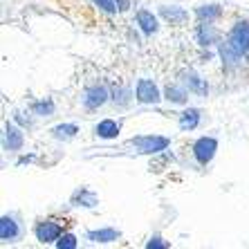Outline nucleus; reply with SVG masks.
<instances>
[{
	"instance_id": "nucleus-8",
	"label": "nucleus",
	"mask_w": 249,
	"mask_h": 249,
	"mask_svg": "<svg viewBox=\"0 0 249 249\" xmlns=\"http://www.w3.org/2000/svg\"><path fill=\"white\" fill-rule=\"evenodd\" d=\"M106 99H108V90L104 86H92L86 92V97H83V106L88 110H94V108L106 104Z\"/></svg>"
},
{
	"instance_id": "nucleus-11",
	"label": "nucleus",
	"mask_w": 249,
	"mask_h": 249,
	"mask_svg": "<svg viewBox=\"0 0 249 249\" xmlns=\"http://www.w3.org/2000/svg\"><path fill=\"white\" fill-rule=\"evenodd\" d=\"M122 236V233L112 229V227H106V229H94V231H88V240H92V243H115L117 238Z\"/></svg>"
},
{
	"instance_id": "nucleus-15",
	"label": "nucleus",
	"mask_w": 249,
	"mask_h": 249,
	"mask_svg": "<svg viewBox=\"0 0 249 249\" xmlns=\"http://www.w3.org/2000/svg\"><path fill=\"white\" fill-rule=\"evenodd\" d=\"M162 16L166 18L168 23L182 25V23L186 20V18H189V14H186L184 9H182V7H171V9H168V7H162Z\"/></svg>"
},
{
	"instance_id": "nucleus-22",
	"label": "nucleus",
	"mask_w": 249,
	"mask_h": 249,
	"mask_svg": "<svg viewBox=\"0 0 249 249\" xmlns=\"http://www.w3.org/2000/svg\"><path fill=\"white\" fill-rule=\"evenodd\" d=\"M99 9H104L106 14H115L119 7H117V0H92Z\"/></svg>"
},
{
	"instance_id": "nucleus-24",
	"label": "nucleus",
	"mask_w": 249,
	"mask_h": 249,
	"mask_svg": "<svg viewBox=\"0 0 249 249\" xmlns=\"http://www.w3.org/2000/svg\"><path fill=\"white\" fill-rule=\"evenodd\" d=\"M117 7H119V12H128V7H130V0H117Z\"/></svg>"
},
{
	"instance_id": "nucleus-18",
	"label": "nucleus",
	"mask_w": 249,
	"mask_h": 249,
	"mask_svg": "<svg viewBox=\"0 0 249 249\" xmlns=\"http://www.w3.org/2000/svg\"><path fill=\"white\" fill-rule=\"evenodd\" d=\"M164 97H166L171 104H184L186 101V90L184 88H180V86H166Z\"/></svg>"
},
{
	"instance_id": "nucleus-25",
	"label": "nucleus",
	"mask_w": 249,
	"mask_h": 249,
	"mask_svg": "<svg viewBox=\"0 0 249 249\" xmlns=\"http://www.w3.org/2000/svg\"><path fill=\"white\" fill-rule=\"evenodd\" d=\"M247 63H249V58H247Z\"/></svg>"
},
{
	"instance_id": "nucleus-10",
	"label": "nucleus",
	"mask_w": 249,
	"mask_h": 249,
	"mask_svg": "<svg viewBox=\"0 0 249 249\" xmlns=\"http://www.w3.org/2000/svg\"><path fill=\"white\" fill-rule=\"evenodd\" d=\"M137 25L144 34H155L157 32V18L148 9H139L137 12Z\"/></svg>"
},
{
	"instance_id": "nucleus-19",
	"label": "nucleus",
	"mask_w": 249,
	"mask_h": 249,
	"mask_svg": "<svg viewBox=\"0 0 249 249\" xmlns=\"http://www.w3.org/2000/svg\"><path fill=\"white\" fill-rule=\"evenodd\" d=\"M197 18H207V20H211V18H218L222 14V9L218 5H202V7H197Z\"/></svg>"
},
{
	"instance_id": "nucleus-5",
	"label": "nucleus",
	"mask_w": 249,
	"mask_h": 249,
	"mask_svg": "<svg viewBox=\"0 0 249 249\" xmlns=\"http://www.w3.org/2000/svg\"><path fill=\"white\" fill-rule=\"evenodd\" d=\"M34 233H36V238H38V243L47 245V243H56L58 238H61V233H63V229L54 220H43L36 225Z\"/></svg>"
},
{
	"instance_id": "nucleus-14",
	"label": "nucleus",
	"mask_w": 249,
	"mask_h": 249,
	"mask_svg": "<svg viewBox=\"0 0 249 249\" xmlns=\"http://www.w3.org/2000/svg\"><path fill=\"white\" fill-rule=\"evenodd\" d=\"M200 124V110L197 108H186L180 115V128L182 130H193Z\"/></svg>"
},
{
	"instance_id": "nucleus-23",
	"label": "nucleus",
	"mask_w": 249,
	"mask_h": 249,
	"mask_svg": "<svg viewBox=\"0 0 249 249\" xmlns=\"http://www.w3.org/2000/svg\"><path fill=\"white\" fill-rule=\"evenodd\" d=\"M146 247H148V249H153V247H168V243H164L160 236H155V238H151V240L146 243Z\"/></svg>"
},
{
	"instance_id": "nucleus-1",
	"label": "nucleus",
	"mask_w": 249,
	"mask_h": 249,
	"mask_svg": "<svg viewBox=\"0 0 249 249\" xmlns=\"http://www.w3.org/2000/svg\"><path fill=\"white\" fill-rule=\"evenodd\" d=\"M130 144L137 148L139 153H146V155H153V153H162L168 148L171 139L162 137V135H142V137H133Z\"/></svg>"
},
{
	"instance_id": "nucleus-16",
	"label": "nucleus",
	"mask_w": 249,
	"mask_h": 249,
	"mask_svg": "<svg viewBox=\"0 0 249 249\" xmlns=\"http://www.w3.org/2000/svg\"><path fill=\"white\" fill-rule=\"evenodd\" d=\"M72 202H81L79 207H88V209H92V207H97V196H94L92 191H88V189H81V191H76L74 193V197H72Z\"/></svg>"
},
{
	"instance_id": "nucleus-13",
	"label": "nucleus",
	"mask_w": 249,
	"mask_h": 249,
	"mask_svg": "<svg viewBox=\"0 0 249 249\" xmlns=\"http://www.w3.org/2000/svg\"><path fill=\"white\" fill-rule=\"evenodd\" d=\"M182 76H184V86L189 88V90H193V92H197V94H207V83L202 81V79H200V76L196 74V72H191V70H189V72H182Z\"/></svg>"
},
{
	"instance_id": "nucleus-3",
	"label": "nucleus",
	"mask_w": 249,
	"mask_h": 249,
	"mask_svg": "<svg viewBox=\"0 0 249 249\" xmlns=\"http://www.w3.org/2000/svg\"><path fill=\"white\" fill-rule=\"evenodd\" d=\"M215 151H218V139L213 137H200L193 144V155L200 164H209L215 157Z\"/></svg>"
},
{
	"instance_id": "nucleus-9",
	"label": "nucleus",
	"mask_w": 249,
	"mask_h": 249,
	"mask_svg": "<svg viewBox=\"0 0 249 249\" xmlns=\"http://www.w3.org/2000/svg\"><path fill=\"white\" fill-rule=\"evenodd\" d=\"M119 130H122V126L115 119H104V122H99L94 126V135L101 139H115L119 135Z\"/></svg>"
},
{
	"instance_id": "nucleus-12",
	"label": "nucleus",
	"mask_w": 249,
	"mask_h": 249,
	"mask_svg": "<svg viewBox=\"0 0 249 249\" xmlns=\"http://www.w3.org/2000/svg\"><path fill=\"white\" fill-rule=\"evenodd\" d=\"M196 34H197V43H200V45H211V43L218 41V29L209 23V20L197 27Z\"/></svg>"
},
{
	"instance_id": "nucleus-7",
	"label": "nucleus",
	"mask_w": 249,
	"mask_h": 249,
	"mask_svg": "<svg viewBox=\"0 0 249 249\" xmlns=\"http://www.w3.org/2000/svg\"><path fill=\"white\" fill-rule=\"evenodd\" d=\"M25 144V135L14 124H5V148L7 151H20Z\"/></svg>"
},
{
	"instance_id": "nucleus-2",
	"label": "nucleus",
	"mask_w": 249,
	"mask_h": 249,
	"mask_svg": "<svg viewBox=\"0 0 249 249\" xmlns=\"http://www.w3.org/2000/svg\"><path fill=\"white\" fill-rule=\"evenodd\" d=\"M227 43H229L240 56L249 52V23L247 20H240V23L233 25L229 36H227Z\"/></svg>"
},
{
	"instance_id": "nucleus-6",
	"label": "nucleus",
	"mask_w": 249,
	"mask_h": 249,
	"mask_svg": "<svg viewBox=\"0 0 249 249\" xmlns=\"http://www.w3.org/2000/svg\"><path fill=\"white\" fill-rule=\"evenodd\" d=\"M18 238H20V227L14 218L9 215H2L0 218V240L2 243H16Z\"/></svg>"
},
{
	"instance_id": "nucleus-21",
	"label": "nucleus",
	"mask_w": 249,
	"mask_h": 249,
	"mask_svg": "<svg viewBox=\"0 0 249 249\" xmlns=\"http://www.w3.org/2000/svg\"><path fill=\"white\" fill-rule=\"evenodd\" d=\"M58 249H74L76 247V236L74 233H63V236L56 240Z\"/></svg>"
},
{
	"instance_id": "nucleus-20",
	"label": "nucleus",
	"mask_w": 249,
	"mask_h": 249,
	"mask_svg": "<svg viewBox=\"0 0 249 249\" xmlns=\"http://www.w3.org/2000/svg\"><path fill=\"white\" fill-rule=\"evenodd\" d=\"M32 112L34 115H41V117H50L54 112V104L47 99V101H36L34 106H32Z\"/></svg>"
},
{
	"instance_id": "nucleus-4",
	"label": "nucleus",
	"mask_w": 249,
	"mask_h": 249,
	"mask_svg": "<svg viewBox=\"0 0 249 249\" xmlns=\"http://www.w3.org/2000/svg\"><path fill=\"white\" fill-rule=\"evenodd\" d=\"M135 97H137L139 104H160L162 94L151 79H139L137 86H135Z\"/></svg>"
},
{
	"instance_id": "nucleus-17",
	"label": "nucleus",
	"mask_w": 249,
	"mask_h": 249,
	"mask_svg": "<svg viewBox=\"0 0 249 249\" xmlns=\"http://www.w3.org/2000/svg\"><path fill=\"white\" fill-rule=\"evenodd\" d=\"M52 133L56 139H72L79 133V126L76 124H58V126L52 128Z\"/></svg>"
}]
</instances>
